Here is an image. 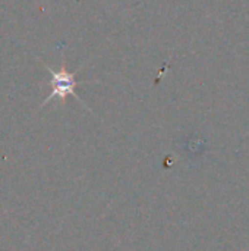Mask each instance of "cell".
Segmentation results:
<instances>
[{
    "label": "cell",
    "mask_w": 249,
    "mask_h": 251,
    "mask_svg": "<svg viewBox=\"0 0 249 251\" xmlns=\"http://www.w3.org/2000/svg\"><path fill=\"white\" fill-rule=\"evenodd\" d=\"M44 68L48 71V74L51 75V84H53V90L51 93L45 97V100L43 101V106L53 99H59L63 104L66 103L68 96H73L79 100V97L75 94V87L78 85V82L75 81V76L78 74V71L75 72H68L66 71V65L63 63L62 68L59 71H54L53 68L44 65ZM81 101V100H79Z\"/></svg>",
    "instance_id": "obj_1"
}]
</instances>
